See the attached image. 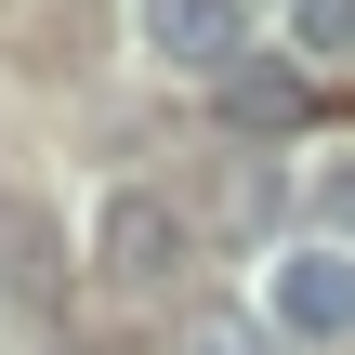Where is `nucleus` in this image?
<instances>
[{
	"mask_svg": "<svg viewBox=\"0 0 355 355\" xmlns=\"http://www.w3.org/2000/svg\"><path fill=\"white\" fill-rule=\"evenodd\" d=\"M92 263H105V290H132V303H158L171 277H184V211L171 198H105V224H92Z\"/></svg>",
	"mask_w": 355,
	"mask_h": 355,
	"instance_id": "obj_1",
	"label": "nucleus"
},
{
	"mask_svg": "<svg viewBox=\"0 0 355 355\" xmlns=\"http://www.w3.org/2000/svg\"><path fill=\"white\" fill-rule=\"evenodd\" d=\"M66 224L40 198H0V316H66Z\"/></svg>",
	"mask_w": 355,
	"mask_h": 355,
	"instance_id": "obj_2",
	"label": "nucleus"
},
{
	"mask_svg": "<svg viewBox=\"0 0 355 355\" xmlns=\"http://www.w3.org/2000/svg\"><path fill=\"white\" fill-rule=\"evenodd\" d=\"M263 316H277L290 343H343V329H355V250H277Z\"/></svg>",
	"mask_w": 355,
	"mask_h": 355,
	"instance_id": "obj_3",
	"label": "nucleus"
},
{
	"mask_svg": "<svg viewBox=\"0 0 355 355\" xmlns=\"http://www.w3.org/2000/svg\"><path fill=\"white\" fill-rule=\"evenodd\" d=\"M145 53L184 79H237L250 66V13L237 0H145Z\"/></svg>",
	"mask_w": 355,
	"mask_h": 355,
	"instance_id": "obj_4",
	"label": "nucleus"
},
{
	"mask_svg": "<svg viewBox=\"0 0 355 355\" xmlns=\"http://www.w3.org/2000/svg\"><path fill=\"white\" fill-rule=\"evenodd\" d=\"M224 119H237V132H290V119H303V66H277V53H250V66L224 79Z\"/></svg>",
	"mask_w": 355,
	"mask_h": 355,
	"instance_id": "obj_5",
	"label": "nucleus"
},
{
	"mask_svg": "<svg viewBox=\"0 0 355 355\" xmlns=\"http://www.w3.org/2000/svg\"><path fill=\"white\" fill-rule=\"evenodd\" d=\"M290 40L303 53H355V0H290Z\"/></svg>",
	"mask_w": 355,
	"mask_h": 355,
	"instance_id": "obj_6",
	"label": "nucleus"
},
{
	"mask_svg": "<svg viewBox=\"0 0 355 355\" xmlns=\"http://www.w3.org/2000/svg\"><path fill=\"white\" fill-rule=\"evenodd\" d=\"M224 211H237L250 237H277V171H263V158H237V184H224Z\"/></svg>",
	"mask_w": 355,
	"mask_h": 355,
	"instance_id": "obj_7",
	"label": "nucleus"
},
{
	"mask_svg": "<svg viewBox=\"0 0 355 355\" xmlns=\"http://www.w3.org/2000/svg\"><path fill=\"white\" fill-rule=\"evenodd\" d=\"M198 355H277V343H263V316H198Z\"/></svg>",
	"mask_w": 355,
	"mask_h": 355,
	"instance_id": "obj_8",
	"label": "nucleus"
},
{
	"mask_svg": "<svg viewBox=\"0 0 355 355\" xmlns=\"http://www.w3.org/2000/svg\"><path fill=\"white\" fill-rule=\"evenodd\" d=\"M316 211H329V224H343V237H355V158H343V171H329V184H316Z\"/></svg>",
	"mask_w": 355,
	"mask_h": 355,
	"instance_id": "obj_9",
	"label": "nucleus"
},
{
	"mask_svg": "<svg viewBox=\"0 0 355 355\" xmlns=\"http://www.w3.org/2000/svg\"><path fill=\"white\" fill-rule=\"evenodd\" d=\"M79 355H92V343H79Z\"/></svg>",
	"mask_w": 355,
	"mask_h": 355,
	"instance_id": "obj_10",
	"label": "nucleus"
}]
</instances>
